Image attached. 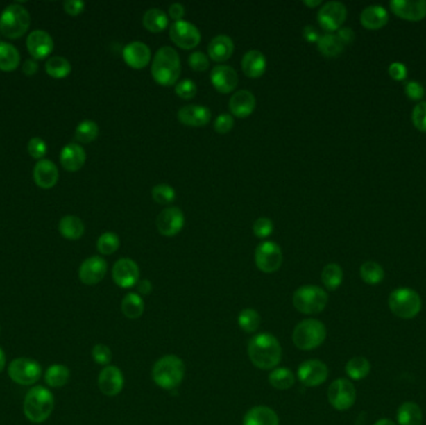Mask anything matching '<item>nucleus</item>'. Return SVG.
Instances as JSON below:
<instances>
[{
  "mask_svg": "<svg viewBox=\"0 0 426 425\" xmlns=\"http://www.w3.org/2000/svg\"><path fill=\"white\" fill-rule=\"evenodd\" d=\"M26 48L33 59L42 60L49 56L54 49V42L49 33L44 31H31L26 39Z\"/></svg>",
  "mask_w": 426,
  "mask_h": 425,
  "instance_id": "6ab92c4d",
  "label": "nucleus"
},
{
  "mask_svg": "<svg viewBox=\"0 0 426 425\" xmlns=\"http://www.w3.org/2000/svg\"><path fill=\"white\" fill-rule=\"evenodd\" d=\"M388 303L393 315L402 319H411L420 313V296L411 288H398L391 292Z\"/></svg>",
  "mask_w": 426,
  "mask_h": 425,
  "instance_id": "6e6552de",
  "label": "nucleus"
},
{
  "mask_svg": "<svg viewBox=\"0 0 426 425\" xmlns=\"http://www.w3.org/2000/svg\"><path fill=\"white\" fill-rule=\"evenodd\" d=\"M211 116H212L211 110L208 109L207 106L202 105H186L177 112L178 122L183 125L194 128H201L207 125L211 120Z\"/></svg>",
  "mask_w": 426,
  "mask_h": 425,
  "instance_id": "412c9836",
  "label": "nucleus"
},
{
  "mask_svg": "<svg viewBox=\"0 0 426 425\" xmlns=\"http://www.w3.org/2000/svg\"><path fill=\"white\" fill-rule=\"evenodd\" d=\"M256 109V97L250 90H238L230 99V110L237 117H247Z\"/></svg>",
  "mask_w": 426,
  "mask_h": 425,
  "instance_id": "a878e982",
  "label": "nucleus"
},
{
  "mask_svg": "<svg viewBox=\"0 0 426 425\" xmlns=\"http://www.w3.org/2000/svg\"><path fill=\"white\" fill-rule=\"evenodd\" d=\"M396 419L399 425H421L423 412L414 401H405L398 409Z\"/></svg>",
  "mask_w": 426,
  "mask_h": 425,
  "instance_id": "7c9ffc66",
  "label": "nucleus"
},
{
  "mask_svg": "<svg viewBox=\"0 0 426 425\" xmlns=\"http://www.w3.org/2000/svg\"><path fill=\"white\" fill-rule=\"evenodd\" d=\"M317 45L318 50L328 58H335L341 55L344 50V44L341 43V39L333 33H327L324 35H321Z\"/></svg>",
  "mask_w": 426,
  "mask_h": 425,
  "instance_id": "f704fd0d",
  "label": "nucleus"
},
{
  "mask_svg": "<svg viewBox=\"0 0 426 425\" xmlns=\"http://www.w3.org/2000/svg\"><path fill=\"white\" fill-rule=\"evenodd\" d=\"M108 272V262L100 256H92L81 263L79 268V278L84 285H98L104 280Z\"/></svg>",
  "mask_w": 426,
  "mask_h": 425,
  "instance_id": "f3484780",
  "label": "nucleus"
},
{
  "mask_svg": "<svg viewBox=\"0 0 426 425\" xmlns=\"http://www.w3.org/2000/svg\"><path fill=\"white\" fill-rule=\"evenodd\" d=\"M31 25V15L24 6L10 4L0 15V31L4 37L17 39L23 37Z\"/></svg>",
  "mask_w": 426,
  "mask_h": 425,
  "instance_id": "0eeeda50",
  "label": "nucleus"
},
{
  "mask_svg": "<svg viewBox=\"0 0 426 425\" xmlns=\"http://www.w3.org/2000/svg\"><path fill=\"white\" fill-rule=\"evenodd\" d=\"M327 338V328L318 319H305L299 322L293 329V343L298 349L312 351L319 346Z\"/></svg>",
  "mask_w": 426,
  "mask_h": 425,
  "instance_id": "39448f33",
  "label": "nucleus"
},
{
  "mask_svg": "<svg viewBox=\"0 0 426 425\" xmlns=\"http://www.w3.org/2000/svg\"><path fill=\"white\" fill-rule=\"evenodd\" d=\"M151 194H153V201H156L161 205H169L176 199V191L167 183L156 185L151 191Z\"/></svg>",
  "mask_w": 426,
  "mask_h": 425,
  "instance_id": "49530a36",
  "label": "nucleus"
},
{
  "mask_svg": "<svg viewBox=\"0 0 426 425\" xmlns=\"http://www.w3.org/2000/svg\"><path fill=\"white\" fill-rule=\"evenodd\" d=\"M54 409V397L49 389L44 387L31 388L24 399V414L31 423H43L49 418Z\"/></svg>",
  "mask_w": 426,
  "mask_h": 425,
  "instance_id": "20e7f679",
  "label": "nucleus"
},
{
  "mask_svg": "<svg viewBox=\"0 0 426 425\" xmlns=\"http://www.w3.org/2000/svg\"><path fill=\"white\" fill-rule=\"evenodd\" d=\"M9 377L20 385H33L42 377V368L31 358H17L9 365Z\"/></svg>",
  "mask_w": 426,
  "mask_h": 425,
  "instance_id": "9d476101",
  "label": "nucleus"
},
{
  "mask_svg": "<svg viewBox=\"0 0 426 425\" xmlns=\"http://www.w3.org/2000/svg\"><path fill=\"white\" fill-rule=\"evenodd\" d=\"M169 14H170L171 18L173 19V20L180 22L185 17V6L182 4H180V3H173L169 8Z\"/></svg>",
  "mask_w": 426,
  "mask_h": 425,
  "instance_id": "680f3d73",
  "label": "nucleus"
},
{
  "mask_svg": "<svg viewBox=\"0 0 426 425\" xmlns=\"http://www.w3.org/2000/svg\"><path fill=\"white\" fill-rule=\"evenodd\" d=\"M34 180L42 189L54 188L59 180V171L56 165L46 158L39 160L34 167Z\"/></svg>",
  "mask_w": 426,
  "mask_h": 425,
  "instance_id": "b1692460",
  "label": "nucleus"
},
{
  "mask_svg": "<svg viewBox=\"0 0 426 425\" xmlns=\"http://www.w3.org/2000/svg\"><path fill=\"white\" fill-rule=\"evenodd\" d=\"M121 310L123 316L128 319H137L145 312V302L144 298L139 293L130 292L122 298Z\"/></svg>",
  "mask_w": 426,
  "mask_h": 425,
  "instance_id": "2f4dec72",
  "label": "nucleus"
},
{
  "mask_svg": "<svg viewBox=\"0 0 426 425\" xmlns=\"http://www.w3.org/2000/svg\"><path fill=\"white\" fill-rule=\"evenodd\" d=\"M156 226L162 236H176L185 226V215L178 207H167L157 216Z\"/></svg>",
  "mask_w": 426,
  "mask_h": 425,
  "instance_id": "dca6fc26",
  "label": "nucleus"
},
{
  "mask_svg": "<svg viewBox=\"0 0 426 425\" xmlns=\"http://www.w3.org/2000/svg\"><path fill=\"white\" fill-rule=\"evenodd\" d=\"M37 72V62L35 59H28L23 64V73L25 75H34Z\"/></svg>",
  "mask_w": 426,
  "mask_h": 425,
  "instance_id": "0e129e2a",
  "label": "nucleus"
},
{
  "mask_svg": "<svg viewBox=\"0 0 426 425\" xmlns=\"http://www.w3.org/2000/svg\"><path fill=\"white\" fill-rule=\"evenodd\" d=\"M136 288H137V293L140 294L141 297L148 296L153 292V283L148 280H141L137 282Z\"/></svg>",
  "mask_w": 426,
  "mask_h": 425,
  "instance_id": "e2e57ef3",
  "label": "nucleus"
},
{
  "mask_svg": "<svg viewBox=\"0 0 426 425\" xmlns=\"http://www.w3.org/2000/svg\"><path fill=\"white\" fill-rule=\"evenodd\" d=\"M175 92L183 100H189V99L196 97L197 85H196L195 81H192L191 79H183L177 83L176 86H175Z\"/></svg>",
  "mask_w": 426,
  "mask_h": 425,
  "instance_id": "de8ad7c7",
  "label": "nucleus"
},
{
  "mask_svg": "<svg viewBox=\"0 0 426 425\" xmlns=\"http://www.w3.org/2000/svg\"><path fill=\"white\" fill-rule=\"evenodd\" d=\"M357 399V389L353 383L344 378L336 379L329 385L328 401L330 406L336 410H348L352 408Z\"/></svg>",
  "mask_w": 426,
  "mask_h": 425,
  "instance_id": "1a4fd4ad",
  "label": "nucleus"
},
{
  "mask_svg": "<svg viewBox=\"0 0 426 425\" xmlns=\"http://www.w3.org/2000/svg\"><path fill=\"white\" fill-rule=\"evenodd\" d=\"M20 54L18 49L9 43H0V70L14 72L19 67Z\"/></svg>",
  "mask_w": 426,
  "mask_h": 425,
  "instance_id": "c9c22d12",
  "label": "nucleus"
},
{
  "mask_svg": "<svg viewBox=\"0 0 426 425\" xmlns=\"http://www.w3.org/2000/svg\"><path fill=\"white\" fill-rule=\"evenodd\" d=\"M98 251L101 255L109 256L115 253L120 247V238L114 232H105L99 237Z\"/></svg>",
  "mask_w": 426,
  "mask_h": 425,
  "instance_id": "a18cd8bd",
  "label": "nucleus"
},
{
  "mask_svg": "<svg viewBox=\"0 0 426 425\" xmlns=\"http://www.w3.org/2000/svg\"><path fill=\"white\" fill-rule=\"evenodd\" d=\"M241 67L244 73L250 78L257 79L261 78L263 74L266 73L267 69V59L259 50H248L242 58Z\"/></svg>",
  "mask_w": 426,
  "mask_h": 425,
  "instance_id": "393cba45",
  "label": "nucleus"
},
{
  "mask_svg": "<svg viewBox=\"0 0 426 425\" xmlns=\"http://www.w3.org/2000/svg\"><path fill=\"white\" fill-rule=\"evenodd\" d=\"M235 126V120L230 114H221L214 122V130L219 134H227Z\"/></svg>",
  "mask_w": 426,
  "mask_h": 425,
  "instance_id": "5fc2aeb1",
  "label": "nucleus"
},
{
  "mask_svg": "<svg viewBox=\"0 0 426 425\" xmlns=\"http://www.w3.org/2000/svg\"><path fill=\"white\" fill-rule=\"evenodd\" d=\"M59 231L67 240H79L85 232L84 222L78 216H65L59 222Z\"/></svg>",
  "mask_w": 426,
  "mask_h": 425,
  "instance_id": "473e14b6",
  "label": "nucleus"
},
{
  "mask_svg": "<svg viewBox=\"0 0 426 425\" xmlns=\"http://www.w3.org/2000/svg\"><path fill=\"white\" fill-rule=\"evenodd\" d=\"M64 9L69 15H79L85 9V3L81 0H67L64 1Z\"/></svg>",
  "mask_w": 426,
  "mask_h": 425,
  "instance_id": "4d7b16f0",
  "label": "nucleus"
},
{
  "mask_svg": "<svg viewBox=\"0 0 426 425\" xmlns=\"http://www.w3.org/2000/svg\"><path fill=\"white\" fill-rule=\"evenodd\" d=\"M112 280L121 288H133L140 281V268L131 258H120L112 268Z\"/></svg>",
  "mask_w": 426,
  "mask_h": 425,
  "instance_id": "2eb2a0df",
  "label": "nucleus"
},
{
  "mask_svg": "<svg viewBox=\"0 0 426 425\" xmlns=\"http://www.w3.org/2000/svg\"><path fill=\"white\" fill-rule=\"evenodd\" d=\"M211 83L219 92H232L238 84L237 72L230 65H217L211 72Z\"/></svg>",
  "mask_w": 426,
  "mask_h": 425,
  "instance_id": "5701e85b",
  "label": "nucleus"
},
{
  "mask_svg": "<svg viewBox=\"0 0 426 425\" xmlns=\"http://www.w3.org/2000/svg\"><path fill=\"white\" fill-rule=\"evenodd\" d=\"M99 136L98 124L92 120H84L80 122L75 131V139L83 142V144H89L94 140H96Z\"/></svg>",
  "mask_w": 426,
  "mask_h": 425,
  "instance_id": "c03bdc74",
  "label": "nucleus"
},
{
  "mask_svg": "<svg viewBox=\"0 0 426 425\" xmlns=\"http://www.w3.org/2000/svg\"><path fill=\"white\" fill-rule=\"evenodd\" d=\"M185 378V363L173 354L164 356L153 365V379L155 384L164 390H173Z\"/></svg>",
  "mask_w": 426,
  "mask_h": 425,
  "instance_id": "7ed1b4c3",
  "label": "nucleus"
},
{
  "mask_svg": "<svg viewBox=\"0 0 426 425\" xmlns=\"http://www.w3.org/2000/svg\"><path fill=\"white\" fill-rule=\"evenodd\" d=\"M322 282L329 291H335L343 282V269L336 263H329L322 271Z\"/></svg>",
  "mask_w": 426,
  "mask_h": 425,
  "instance_id": "58836bf2",
  "label": "nucleus"
},
{
  "mask_svg": "<svg viewBox=\"0 0 426 425\" xmlns=\"http://www.w3.org/2000/svg\"><path fill=\"white\" fill-rule=\"evenodd\" d=\"M389 75L394 80H404L408 75V70L404 64L395 61L389 67Z\"/></svg>",
  "mask_w": 426,
  "mask_h": 425,
  "instance_id": "13d9d810",
  "label": "nucleus"
},
{
  "mask_svg": "<svg viewBox=\"0 0 426 425\" xmlns=\"http://www.w3.org/2000/svg\"><path fill=\"white\" fill-rule=\"evenodd\" d=\"M28 152L31 153V158L37 160H43L46 153V144L42 138H33L28 144Z\"/></svg>",
  "mask_w": 426,
  "mask_h": 425,
  "instance_id": "864d4df0",
  "label": "nucleus"
},
{
  "mask_svg": "<svg viewBox=\"0 0 426 425\" xmlns=\"http://www.w3.org/2000/svg\"><path fill=\"white\" fill-rule=\"evenodd\" d=\"M238 326L246 333H255L261 326V316L256 310L246 308L238 316Z\"/></svg>",
  "mask_w": 426,
  "mask_h": 425,
  "instance_id": "37998d69",
  "label": "nucleus"
},
{
  "mask_svg": "<svg viewBox=\"0 0 426 425\" xmlns=\"http://www.w3.org/2000/svg\"><path fill=\"white\" fill-rule=\"evenodd\" d=\"M390 8L398 17L410 22H419L426 17L425 0H393Z\"/></svg>",
  "mask_w": 426,
  "mask_h": 425,
  "instance_id": "aec40b11",
  "label": "nucleus"
},
{
  "mask_svg": "<svg viewBox=\"0 0 426 425\" xmlns=\"http://www.w3.org/2000/svg\"><path fill=\"white\" fill-rule=\"evenodd\" d=\"M374 425H396L393 420L390 419H380L377 420V423Z\"/></svg>",
  "mask_w": 426,
  "mask_h": 425,
  "instance_id": "774afa93",
  "label": "nucleus"
},
{
  "mask_svg": "<svg viewBox=\"0 0 426 425\" xmlns=\"http://www.w3.org/2000/svg\"><path fill=\"white\" fill-rule=\"evenodd\" d=\"M189 67H192L196 72H206L210 67V60L207 55L203 54L202 51H194L189 55Z\"/></svg>",
  "mask_w": 426,
  "mask_h": 425,
  "instance_id": "3c124183",
  "label": "nucleus"
},
{
  "mask_svg": "<svg viewBox=\"0 0 426 425\" xmlns=\"http://www.w3.org/2000/svg\"><path fill=\"white\" fill-rule=\"evenodd\" d=\"M70 378L69 368L62 365H53L45 373V382L53 388H60L67 384Z\"/></svg>",
  "mask_w": 426,
  "mask_h": 425,
  "instance_id": "a19ab883",
  "label": "nucleus"
},
{
  "mask_svg": "<svg viewBox=\"0 0 426 425\" xmlns=\"http://www.w3.org/2000/svg\"><path fill=\"white\" fill-rule=\"evenodd\" d=\"M328 367L319 359H308L299 365L297 376L305 387H319L328 379Z\"/></svg>",
  "mask_w": 426,
  "mask_h": 425,
  "instance_id": "4468645a",
  "label": "nucleus"
},
{
  "mask_svg": "<svg viewBox=\"0 0 426 425\" xmlns=\"http://www.w3.org/2000/svg\"><path fill=\"white\" fill-rule=\"evenodd\" d=\"M303 38L308 43H318L321 34L318 33L317 28H314L313 25H307L303 29Z\"/></svg>",
  "mask_w": 426,
  "mask_h": 425,
  "instance_id": "bf43d9fd",
  "label": "nucleus"
},
{
  "mask_svg": "<svg viewBox=\"0 0 426 425\" xmlns=\"http://www.w3.org/2000/svg\"><path fill=\"white\" fill-rule=\"evenodd\" d=\"M268 381L273 388L278 389V390H287L294 385L296 378H294L293 372L288 368H275L269 373Z\"/></svg>",
  "mask_w": 426,
  "mask_h": 425,
  "instance_id": "4c0bfd02",
  "label": "nucleus"
},
{
  "mask_svg": "<svg viewBox=\"0 0 426 425\" xmlns=\"http://www.w3.org/2000/svg\"><path fill=\"white\" fill-rule=\"evenodd\" d=\"M122 56L128 67L140 70L151 60V50L145 43L131 42L122 50Z\"/></svg>",
  "mask_w": 426,
  "mask_h": 425,
  "instance_id": "4be33fe9",
  "label": "nucleus"
},
{
  "mask_svg": "<svg viewBox=\"0 0 426 425\" xmlns=\"http://www.w3.org/2000/svg\"><path fill=\"white\" fill-rule=\"evenodd\" d=\"M142 24L151 33H161L167 28L169 18L164 10L159 8H151L144 14Z\"/></svg>",
  "mask_w": 426,
  "mask_h": 425,
  "instance_id": "72a5a7b5",
  "label": "nucleus"
},
{
  "mask_svg": "<svg viewBox=\"0 0 426 425\" xmlns=\"http://www.w3.org/2000/svg\"><path fill=\"white\" fill-rule=\"evenodd\" d=\"M170 38L178 48L189 50L196 48L200 44L201 33L192 23L186 20H180L171 25Z\"/></svg>",
  "mask_w": 426,
  "mask_h": 425,
  "instance_id": "f8f14e48",
  "label": "nucleus"
},
{
  "mask_svg": "<svg viewBox=\"0 0 426 425\" xmlns=\"http://www.w3.org/2000/svg\"><path fill=\"white\" fill-rule=\"evenodd\" d=\"M370 362L364 357H354L346 365L348 377L354 381H361L370 373Z\"/></svg>",
  "mask_w": 426,
  "mask_h": 425,
  "instance_id": "e433bc0d",
  "label": "nucleus"
},
{
  "mask_svg": "<svg viewBox=\"0 0 426 425\" xmlns=\"http://www.w3.org/2000/svg\"><path fill=\"white\" fill-rule=\"evenodd\" d=\"M99 388L108 397H116L121 393L125 385V378L121 369L115 365H108L99 374Z\"/></svg>",
  "mask_w": 426,
  "mask_h": 425,
  "instance_id": "a211bd4d",
  "label": "nucleus"
},
{
  "mask_svg": "<svg viewBox=\"0 0 426 425\" xmlns=\"http://www.w3.org/2000/svg\"><path fill=\"white\" fill-rule=\"evenodd\" d=\"M273 221L268 217H259L253 224V233L258 238H267L273 232Z\"/></svg>",
  "mask_w": 426,
  "mask_h": 425,
  "instance_id": "09e8293b",
  "label": "nucleus"
},
{
  "mask_svg": "<svg viewBox=\"0 0 426 425\" xmlns=\"http://www.w3.org/2000/svg\"><path fill=\"white\" fill-rule=\"evenodd\" d=\"M303 3H305V6H311V8H316V6L322 4L321 0H313V1L312 0H305Z\"/></svg>",
  "mask_w": 426,
  "mask_h": 425,
  "instance_id": "69168bd1",
  "label": "nucleus"
},
{
  "mask_svg": "<svg viewBox=\"0 0 426 425\" xmlns=\"http://www.w3.org/2000/svg\"><path fill=\"white\" fill-rule=\"evenodd\" d=\"M336 35L344 45L353 43L354 38H355V34H354L352 28H341V29H338Z\"/></svg>",
  "mask_w": 426,
  "mask_h": 425,
  "instance_id": "052dcab7",
  "label": "nucleus"
},
{
  "mask_svg": "<svg viewBox=\"0 0 426 425\" xmlns=\"http://www.w3.org/2000/svg\"><path fill=\"white\" fill-rule=\"evenodd\" d=\"M388 20L389 14L382 6H366L360 15L361 24L369 31H377L383 28L384 25L388 23Z\"/></svg>",
  "mask_w": 426,
  "mask_h": 425,
  "instance_id": "c756f323",
  "label": "nucleus"
},
{
  "mask_svg": "<svg viewBox=\"0 0 426 425\" xmlns=\"http://www.w3.org/2000/svg\"><path fill=\"white\" fill-rule=\"evenodd\" d=\"M413 122L415 128L426 133V101H421L413 110Z\"/></svg>",
  "mask_w": 426,
  "mask_h": 425,
  "instance_id": "603ef678",
  "label": "nucleus"
},
{
  "mask_svg": "<svg viewBox=\"0 0 426 425\" xmlns=\"http://www.w3.org/2000/svg\"><path fill=\"white\" fill-rule=\"evenodd\" d=\"M384 276L383 267L377 262L368 261L360 267V277L368 285H379L384 280Z\"/></svg>",
  "mask_w": 426,
  "mask_h": 425,
  "instance_id": "79ce46f5",
  "label": "nucleus"
},
{
  "mask_svg": "<svg viewBox=\"0 0 426 425\" xmlns=\"http://www.w3.org/2000/svg\"><path fill=\"white\" fill-rule=\"evenodd\" d=\"M248 357L259 369H274L282 360V347L273 334L258 333L248 343Z\"/></svg>",
  "mask_w": 426,
  "mask_h": 425,
  "instance_id": "f257e3e1",
  "label": "nucleus"
},
{
  "mask_svg": "<svg viewBox=\"0 0 426 425\" xmlns=\"http://www.w3.org/2000/svg\"><path fill=\"white\" fill-rule=\"evenodd\" d=\"M346 18L347 8L341 1H328L318 12V22L328 33L341 29Z\"/></svg>",
  "mask_w": 426,
  "mask_h": 425,
  "instance_id": "ddd939ff",
  "label": "nucleus"
},
{
  "mask_svg": "<svg viewBox=\"0 0 426 425\" xmlns=\"http://www.w3.org/2000/svg\"><path fill=\"white\" fill-rule=\"evenodd\" d=\"M92 359L98 365H104V367H108L110 365V362H111V359H112L111 349H110L109 347L101 344V343H99V344L92 348Z\"/></svg>",
  "mask_w": 426,
  "mask_h": 425,
  "instance_id": "8fccbe9b",
  "label": "nucleus"
},
{
  "mask_svg": "<svg viewBox=\"0 0 426 425\" xmlns=\"http://www.w3.org/2000/svg\"><path fill=\"white\" fill-rule=\"evenodd\" d=\"M405 94L411 100L418 101V100H421L423 97H424V88L418 81H408V83H405Z\"/></svg>",
  "mask_w": 426,
  "mask_h": 425,
  "instance_id": "6e6d98bb",
  "label": "nucleus"
},
{
  "mask_svg": "<svg viewBox=\"0 0 426 425\" xmlns=\"http://www.w3.org/2000/svg\"><path fill=\"white\" fill-rule=\"evenodd\" d=\"M86 152L79 144L64 146L60 152V162L65 170L70 172L79 171L85 164Z\"/></svg>",
  "mask_w": 426,
  "mask_h": 425,
  "instance_id": "bb28decb",
  "label": "nucleus"
},
{
  "mask_svg": "<svg viewBox=\"0 0 426 425\" xmlns=\"http://www.w3.org/2000/svg\"><path fill=\"white\" fill-rule=\"evenodd\" d=\"M244 425H280V418L272 408L257 406L246 413Z\"/></svg>",
  "mask_w": 426,
  "mask_h": 425,
  "instance_id": "c85d7f7f",
  "label": "nucleus"
},
{
  "mask_svg": "<svg viewBox=\"0 0 426 425\" xmlns=\"http://www.w3.org/2000/svg\"><path fill=\"white\" fill-rule=\"evenodd\" d=\"M328 299V294L322 287L305 285L294 292L293 306L303 315H318L325 310Z\"/></svg>",
  "mask_w": 426,
  "mask_h": 425,
  "instance_id": "423d86ee",
  "label": "nucleus"
},
{
  "mask_svg": "<svg viewBox=\"0 0 426 425\" xmlns=\"http://www.w3.org/2000/svg\"><path fill=\"white\" fill-rule=\"evenodd\" d=\"M235 51V44L228 35L221 34L213 38L208 44V55L213 61L223 62L231 58Z\"/></svg>",
  "mask_w": 426,
  "mask_h": 425,
  "instance_id": "cd10ccee",
  "label": "nucleus"
},
{
  "mask_svg": "<svg viewBox=\"0 0 426 425\" xmlns=\"http://www.w3.org/2000/svg\"><path fill=\"white\" fill-rule=\"evenodd\" d=\"M151 74L160 85H173L181 75V60L176 50L161 47L153 56Z\"/></svg>",
  "mask_w": 426,
  "mask_h": 425,
  "instance_id": "f03ea898",
  "label": "nucleus"
},
{
  "mask_svg": "<svg viewBox=\"0 0 426 425\" xmlns=\"http://www.w3.org/2000/svg\"><path fill=\"white\" fill-rule=\"evenodd\" d=\"M255 260L259 271L264 274H273L280 269L283 263V253L277 243L264 241L258 244Z\"/></svg>",
  "mask_w": 426,
  "mask_h": 425,
  "instance_id": "9b49d317",
  "label": "nucleus"
},
{
  "mask_svg": "<svg viewBox=\"0 0 426 425\" xmlns=\"http://www.w3.org/2000/svg\"><path fill=\"white\" fill-rule=\"evenodd\" d=\"M45 70L51 78L62 79V78H67V75L71 73V64L62 56H54V58H50L49 60L46 61Z\"/></svg>",
  "mask_w": 426,
  "mask_h": 425,
  "instance_id": "ea45409f",
  "label": "nucleus"
},
{
  "mask_svg": "<svg viewBox=\"0 0 426 425\" xmlns=\"http://www.w3.org/2000/svg\"><path fill=\"white\" fill-rule=\"evenodd\" d=\"M6 367V354L3 352V349L0 348V372L4 369Z\"/></svg>",
  "mask_w": 426,
  "mask_h": 425,
  "instance_id": "338daca9",
  "label": "nucleus"
}]
</instances>
